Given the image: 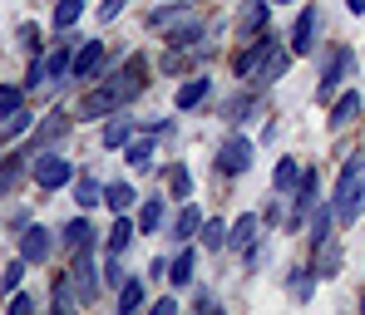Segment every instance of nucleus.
<instances>
[{
	"label": "nucleus",
	"instance_id": "obj_1",
	"mask_svg": "<svg viewBox=\"0 0 365 315\" xmlns=\"http://www.w3.org/2000/svg\"><path fill=\"white\" fill-rule=\"evenodd\" d=\"M148 89V60L143 55H128V60L104 79V84H94L84 99H79V119H109V114H119V109H128L138 94Z\"/></svg>",
	"mask_w": 365,
	"mask_h": 315
},
{
	"label": "nucleus",
	"instance_id": "obj_2",
	"mask_svg": "<svg viewBox=\"0 0 365 315\" xmlns=\"http://www.w3.org/2000/svg\"><path fill=\"white\" fill-rule=\"evenodd\" d=\"M365 207V158H346L341 168V183H336V197H331V217L341 227H351Z\"/></svg>",
	"mask_w": 365,
	"mask_h": 315
},
{
	"label": "nucleus",
	"instance_id": "obj_3",
	"mask_svg": "<svg viewBox=\"0 0 365 315\" xmlns=\"http://www.w3.org/2000/svg\"><path fill=\"white\" fill-rule=\"evenodd\" d=\"M30 178H35V188L60 192V188L74 183V163H69L64 153H55V148H45V153H35V158H30Z\"/></svg>",
	"mask_w": 365,
	"mask_h": 315
},
{
	"label": "nucleus",
	"instance_id": "obj_4",
	"mask_svg": "<svg viewBox=\"0 0 365 315\" xmlns=\"http://www.w3.org/2000/svg\"><path fill=\"white\" fill-rule=\"evenodd\" d=\"M272 50H282V45H277V35H272V30H257V35H252V45H247V50H237V60H232V74L252 84V74H257L262 64L272 60Z\"/></svg>",
	"mask_w": 365,
	"mask_h": 315
},
{
	"label": "nucleus",
	"instance_id": "obj_5",
	"mask_svg": "<svg viewBox=\"0 0 365 315\" xmlns=\"http://www.w3.org/2000/svg\"><path fill=\"white\" fill-rule=\"evenodd\" d=\"M212 168H217L222 178H242L247 168H252V138H242V133H232V138H222V148H217V158H212Z\"/></svg>",
	"mask_w": 365,
	"mask_h": 315
},
{
	"label": "nucleus",
	"instance_id": "obj_6",
	"mask_svg": "<svg viewBox=\"0 0 365 315\" xmlns=\"http://www.w3.org/2000/svg\"><path fill=\"white\" fill-rule=\"evenodd\" d=\"M69 281H74V296H79L84 306H94V301H99V271H94V247H79V252H74Z\"/></svg>",
	"mask_w": 365,
	"mask_h": 315
},
{
	"label": "nucleus",
	"instance_id": "obj_7",
	"mask_svg": "<svg viewBox=\"0 0 365 315\" xmlns=\"http://www.w3.org/2000/svg\"><path fill=\"white\" fill-rule=\"evenodd\" d=\"M69 124H74V119H69L64 109H55V114H45V124H35V138H30V148H25V153L35 158V153L55 148L60 138H69Z\"/></svg>",
	"mask_w": 365,
	"mask_h": 315
},
{
	"label": "nucleus",
	"instance_id": "obj_8",
	"mask_svg": "<svg viewBox=\"0 0 365 315\" xmlns=\"http://www.w3.org/2000/svg\"><path fill=\"white\" fill-rule=\"evenodd\" d=\"M316 188H321V183H316V168H306L302 178H297V188H292V192H297V197H292V217H287L292 232L311 217V207H316Z\"/></svg>",
	"mask_w": 365,
	"mask_h": 315
},
{
	"label": "nucleus",
	"instance_id": "obj_9",
	"mask_svg": "<svg viewBox=\"0 0 365 315\" xmlns=\"http://www.w3.org/2000/svg\"><path fill=\"white\" fill-rule=\"evenodd\" d=\"M351 64H356L351 50H336V55L326 60V74H321V89H316V94H321V99H336V89H341V79L351 74Z\"/></svg>",
	"mask_w": 365,
	"mask_h": 315
},
{
	"label": "nucleus",
	"instance_id": "obj_10",
	"mask_svg": "<svg viewBox=\"0 0 365 315\" xmlns=\"http://www.w3.org/2000/svg\"><path fill=\"white\" fill-rule=\"evenodd\" d=\"M50 252H55V237H50L45 227H25V237H20V256H25V266L50 261Z\"/></svg>",
	"mask_w": 365,
	"mask_h": 315
},
{
	"label": "nucleus",
	"instance_id": "obj_11",
	"mask_svg": "<svg viewBox=\"0 0 365 315\" xmlns=\"http://www.w3.org/2000/svg\"><path fill=\"white\" fill-rule=\"evenodd\" d=\"M341 261H346V252L336 247V237H326V242H316V261H311V271H316V281H331V276H341Z\"/></svg>",
	"mask_w": 365,
	"mask_h": 315
},
{
	"label": "nucleus",
	"instance_id": "obj_12",
	"mask_svg": "<svg viewBox=\"0 0 365 315\" xmlns=\"http://www.w3.org/2000/svg\"><path fill=\"white\" fill-rule=\"evenodd\" d=\"M99 64H104V40H89L84 50H74L69 74H74V79H94V74H99Z\"/></svg>",
	"mask_w": 365,
	"mask_h": 315
},
{
	"label": "nucleus",
	"instance_id": "obj_13",
	"mask_svg": "<svg viewBox=\"0 0 365 315\" xmlns=\"http://www.w3.org/2000/svg\"><path fill=\"white\" fill-rule=\"evenodd\" d=\"M356 119H361V94H356V89H346V94H341V99L331 104V119H326V124L341 133V128H351Z\"/></svg>",
	"mask_w": 365,
	"mask_h": 315
},
{
	"label": "nucleus",
	"instance_id": "obj_14",
	"mask_svg": "<svg viewBox=\"0 0 365 315\" xmlns=\"http://www.w3.org/2000/svg\"><path fill=\"white\" fill-rule=\"evenodd\" d=\"M202 35H207V25L187 15V20H178V25H173V30H168L163 40H168V50H192V45H197Z\"/></svg>",
	"mask_w": 365,
	"mask_h": 315
},
{
	"label": "nucleus",
	"instance_id": "obj_15",
	"mask_svg": "<svg viewBox=\"0 0 365 315\" xmlns=\"http://www.w3.org/2000/svg\"><path fill=\"white\" fill-rule=\"evenodd\" d=\"M311 35H316V5H306L302 20L292 25V40H287V45H292V55H311V45H316Z\"/></svg>",
	"mask_w": 365,
	"mask_h": 315
},
{
	"label": "nucleus",
	"instance_id": "obj_16",
	"mask_svg": "<svg viewBox=\"0 0 365 315\" xmlns=\"http://www.w3.org/2000/svg\"><path fill=\"white\" fill-rule=\"evenodd\" d=\"M257 232H262V217L247 212V217H237V222L227 227V247H232V252H247V247L257 242Z\"/></svg>",
	"mask_w": 365,
	"mask_h": 315
},
{
	"label": "nucleus",
	"instance_id": "obj_17",
	"mask_svg": "<svg viewBox=\"0 0 365 315\" xmlns=\"http://www.w3.org/2000/svg\"><path fill=\"white\" fill-rule=\"evenodd\" d=\"M207 94H212V84H207L202 74H192V79H182V84H178V94H173V104H178V109H197V104H202Z\"/></svg>",
	"mask_w": 365,
	"mask_h": 315
},
{
	"label": "nucleus",
	"instance_id": "obj_18",
	"mask_svg": "<svg viewBox=\"0 0 365 315\" xmlns=\"http://www.w3.org/2000/svg\"><path fill=\"white\" fill-rule=\"evenodd\" d=\"M123 163H128L133 173H153V143H148V138H128V143H123Z\"/></svg>",
	"mask_w": 365,
	"mask_h": 315
},
{
	"label": "nucleus",
	"instance_id": "obj_19",
	"mask_svg": "<svg viewBox=\"0 0 365 315\" xmlns=\"http://www.w3.org/2000/svg\"><path fill=\"white\" fill-rule=\"evenodd\" d=\"M60 242H64V252L74 256V252H79V247H94V227H89L84 217H74V222H64Z\"/></svg>",
	"mask_w": 365,
	"mask_h": 315
},
{
	"label": "nucleus",
	"instance_id": "obj_20",
	"mask_svg": "<svg viewBox=\"0 0 365 315\" xmlns=\"http://www.w3.org/2000/svg\"><path fill=\"white\" fill-rule=\"evenodd\" d=\"M133 237H138V222H128V217H114V227H109V242H104V247H109V252L119 256V252H128V247H133Z\"/></svg>",
	"mask_w": 365,
	"mask_h": 315
},
{
	"label": "nucleus",
	"instance_id": "obj_21",
	"mask_svg": "<svg viewBox=\"0 0 365 315\" xmlns=\"http://www.w3.org/2000/svg\"><path fill=\"white\" fill-rule=\"evenodd\" d=\"M25 163H30V153H25V148H20V153H10V158H0V197L25 178Z\"/></svg>",
	"mask_w": 365,
	"mask_h": 315
},
{
	"label": "nucleus",
	"instance_id": "obj_22",
	"mask_svg": "<svg viewBox=\"0 0 365 315\" xmlns=\"http://www.w3.org/2000/svg\"><path fill=\"white\" fill-rule=\"evenodd\" d=\"M287 64H292V50H272V60L252 74V84H262V89H267V84H277V79L287 74Z\"/></svg>",
	"mask_w": 365,
	"mask_h": 315
},
{
	"label": "nucleus",
	"instance_id": "obj_23",
	"mask_svg": "<svg viewBox=\"0 0 365 315\" xmlns=\"http://www.w3.org/2000/svg\"><path fill=\"white\" fill-rule=\"evenodd\" d=\"M69 40H74V35L64 30V45H60V50H55V55H50V60H45V79H50V84L69 74V60H74V50H69Z\"/></svg>",
	"mask_w": 365,
	"mask_h": 315
},
{
	"label": "nucleus",
	"instance_id": "obj_24",
	"mask_svg": "<svg viewBox=\"0 0 365 315\" xmlns=\"http://www.w3.org/2000/svg\"><path fill=\"white\" fill-rule=\"evenodd\" d=\"M197 227H202V212H197L192 202H182V212L173 217V237H178V242H187V237H197Z\"/></svg>",
	"mask_w": 365,
	"mask_h": 315
},
{
	"label": "nucleus",
	"instance_id": "obj_25",
	"mask_svg": "<svg viewBox=\"0 0 365 315\" xmlns=\"http://www.w3.org/2000/svg\"><path fill=\"white\" fill-rule=\"evenodd\" d=\"M192 266H197V256H192V247H182V252L168 261V281H173V286H187V281H192Z\"/></svg>",
	"mask_w": 365,
	"mask_h": 315
},
{
	"label": "nucleus",
	"instance_id": "obj_26",
	"mask_svg": "<svg viewBox=\"0 0 365 315\" xmlns=\"http://www.w3.org/2000/svg\"><path fill=\"white\" fill-rule=\"evenodd\" d=\"M197 242H202L207 252H222V247H227V222H217V217L202 222V227H197Z\"/></svg>",
	"mask_w": 365,
	"mask_h": 315
},
{
	"label": "nucleus",
	"instance_id": "obj_27",
	"mask_svg": "<svg viewBox=\"0 0 365 315\" xmlns=\"http://www.w3.org/2000/svg\"><path fill=\"white\" fill-rule=\"evenodd\" d=\"M297 178H302V163H297V158H282V163H277V173H272V188H277V192H292V188H297Z\"/></svg>",
	"mask_w": 365,
	"mask_h": 315
},
{
	"label": "nucleus",
	"instance_id": "obj_28",
	"mask_svg": "<svg viewBox=\"0 0 365 315\" xmlns=\"http://www.w3.org/2000/svg\"><path fill=\"white\" fill-rule=\"evenodd\" d=\"M104 202H109V212H128V207L138 202V192L128 188V183H109V188H104Z\"/></svg>",
	"mask_w": 365,
	"mask_h": 315
},
{
	"label": "nucleus",
	"instance_id": "obj_29",
	"mask_svg": "<svg viewBox=\"0 0 365 315\" xmlns=\"http://www.w3.org/2000/svg\"><path fill=\"white\" fill-rule=\"evenodd\" d=\"M158 227H163V202H158V197H148V202L138 207V232L148 237V232H158Z\"/></svg>",
	"mask_w": 365,
	"mask_h": 315
},
{
	"label": "nucleus",
	"instance_id": "obj_30",
	"mask_svg": "<svg viewBox=\"0 0 365 315\" xmlns=\"http://www.w3.org/2000/svg\"><path fill=\"white\" fill-rule=\"evenodd\" d=\"M287 291H292L297 301H311V291H316V271H311V266H297L292 281H287Z\"/></svg>",
	"mask_w": 365,
	"mask_h": 315
},
{
	"label": "nucleus",
	"instance_id": "obj_31",
	"mask_svg": "<svg viewBox=\"0 0 365 315\" xmlns=\"http://www.w3.org/2000/svg\"><path fill=\"white\" fill-rule=\"evenodd\" d=\"M138 306H143V281H138V276H128V281L119 286V311L133 315Z\"/></svg>",
	"mask_w": 365,
	"mask_h": 315
},
{
	"label": "nucleus",
	"instance_id": "obj_32",
	"mask_svg": "<svg viewBox=\"0 0 365 315\" xmlns=\"http://www.w3.org/2000/svg\"><path fill=\"white\" fill-rule=\"evenodd\" d=\"M79 15H84V0H60V5H55V30H74V25H79Z\"/></svg>",
	"mask_w": 365,
	"mask_h": 315
},
{
	"label": "nucleus",
	"instance_id": "obj_33",
	"mask_svg": "<svg viewBox=\"0 0 365 315\" xmlns=\"http://www.w3.org/2000/svg\"><path fill=\"white\" fill-rule=\"evenodd\" d=\"M267 15H272V0H252L242 15V30L247 35H257V30H267Z\"/></svg>",
	"mask_w": 365,
	"mask_h": 315
},
{
	"label": "nucleus",
	"instance_id": "obj_34",
	"mask_svg": "<svg viewBox=\"0 0 365 315\" xmlns=\"http://www.w3.org/2000/svg\"><path fill=\"white\" fill-rule=\"evenodd\" d=\"M128 138H133V124H128V119H114V114H109V124H104V148H123Z\"/></svg>",
	"mask_w": 365,
	"mask_h": 315
},
{
	"label": "nucleus",
	"instance_id": "obj_35",
	"mask_svg": "<svg viewBox=\"0 0 365 315\" xmlns=\"http://www.w3.org/2000/svg\"><path fill=\"white\" fill-rule=\"evenodd\" d=\"M331 227H336L331 207H311V247H316V242H326V237H331Z\"/></svg>",
	"mask_w": 365,
	"mask_h": 315
},
{
	"label": "nucleus",
	"instance_id": "obj_36",
	"mask_svg": "<svg viewBox=\"0 0 365 315\" xmlns=\"http://www.w3.org/2000/svg\"><path fill=\"white\" fill-rule=\"evenodd\" d=\"M15 109H25V84H0V119H10Z\"/></svg>",
	"mask_w": 365,
	"mask_h": 315
},
{
	"label": "nucleus",
	"instance_id": "obj_37",
	"mask_svg": "<svg viewBox=\"0 0 365 315\" xmlns=\"http://www.w3.org/2000/svg\"><path fill=\"white\" fill-rule=\"evenodd\" d=\"M0 133H5V143H10V138H20V133H35V114H30V109H15V114H10V124L0 128Z\"/></svg>",
	"mask_w": 365,
	"mask_h": 315
},
{
	"label": "nucleus",
	"instance_id": "obj_38",
	"mask_svg": "<svg viewBox=\"0 0 365 315\" xmlns=\"http://www.w3.org/2000/svg\"><path fill=\"white\" fill-rule=\"evenodd\" d=\"M74 202H79V207H99V202H104V188H99L94 178H79V183H74Z\"/></svg>",
	"mask_w": 365,
	"mask_h": 315
},
{
	"label": "nucleus",
	"instance_id": "obj_39",
	"mask_svg": "<svg viewBox=\"0 0 365 315\" xmlns=\"http://www.w3.org/2000/svg\"><path fill=\"white\" fill-rule=\"evenodd\" d=\"M50 306H55V311H69V306H74V281H69V276H55V291H50Z\"/></svg>",
	"mask_w": 365,
	"mask_h": 315
},
{
	"label": "nucleus",
	"instance_id": "obj_40",
	"mask_svg": "<svg viewBox=\"0 0 365 315\" xmlns=\"http://www.w3.org/2000/svg\"><path fill=\"white\" fill-rule=\"evenodd\" d=\"M252 109H257V104H252V94H237V99H227V104H222V119H227V124H242Z\"/></svg>",
	"mask_w": 365,
	"mask_h": 315
},
{
	"label": "nucleus",
	"instance_id": "obj_41",
	"mask_svg": "<svg viewBox=\"0 0 365 315\" xmlns=\"http://www.w3.org/2000/svg\"><path fill=\"white\" fill-rule=\"evenodd\" d=\"M168 192L173 197H192V173L187 168H168Z\"/></svg>",
	"mask_w": 365,
	"mask_h": 315
},
{
	"label": "nucleus",
	"instance_id": "obj_42",
	"mask_svg": "<svg viewBox=\"0 0 365 315\" xmlns=\"http://www.w3.org/2000/svg\"><path fill=\"white\" fill-rule=\"evenodd\" d=\"M20 281H25V256H15V261L5 266V276H0V286H5V291H15Z\"/></svg>",
	"mask_w": 365,
	"mask_h": 315
},
{
	"label": "nucleus",
	"instance_id": "obj_43",
	"mask_svg": "<svg viewBox=\"0 0 365 315\" xmlns=\"http://www.w3.org/2000/svg\"><path fill=\"white\" fill-rule=\"evenodd\" d=\"M40 84H50V79H45V60H40V55H30V69H25V89H40Z\"/></svg>",
	"mask_w": 365,
	"mask_h": 315
},
{
	"label": "nucleus",
	"instance_id": "obj_44",
	"mask_svg": "<svg viewBox=\"0 0 365 315\" xmlns=\"http://www.w3.org/2000/svg\"><path fill=\"white\" fill-rule=\"evenodd\" d=\"M128 276H123V266L114 261V252H109V261H104V286H123Z\"/></svg>",
	"mask_w": 365,
	"mask_h": 315
},
{
	"label": "nucleus",
	"instance_id": "obj_45",
	"mask_svg": "<svg viewBox=\"0 0 365 315\" xmlns=\"http://www.w3.org/2000/svg\"><path fill=\"white\" fill-rule=\"evenodd\" d=\"M20 45H25V55H40V25H25L20 30Z\"/></svg>",
	"mask_w": 365,
	"mask_h": 315
},
{
	"label": "nucleus",
	"instance_id": "obj_46",
	"mask_svg": "<svg viewBox=\"0 0 365 315\" xmlns=\"http://www.w3.org/2000/svg\"><path fill=\"white\" fill-rule=\"evenodd\" d=\"M182 5H187V0H178V5H163V10H153L148 20H153V25H168V20H178V15H182Z\"/></svg>",
	"mask_w": 365,
	"mask_h": 315
},
{
	"label": "nucleus",
	"instance_id": "obj_47",
	"mask_svg": "<svg viewBox=\"0 0 365 315\" xmlns=\"http://www.w3.org/2000/svg\"><path fill=\"white\" fill-rule=\"evenodd\" d=\"M35 311V296H20V291H15V296H10V315H30Z\"/></svg>",
	"mask_w": 365,
	"mask_h": 315
},
{
	"label": "nucleus",
	"instance_id": "obj_48",
	"mask_svg": "<svg viewBox=\"0 0 365 315\" xmlns=\"http://www.w3.org/2000/svg\"><path fill=\"white\" fill-rule=\"evenodd\" d=\"M163 69H168V74H187V55H182V50H173V55L163 60Z\"/></svg>",
	"mask_w": 365,
	"mask_h": 315
},
{
	"label": "nucleus",
	"instance_id": "obj_49",
	"mask_svg": "<svg viewBox=\"0 0 365 315\" xmlns=\"http://www.w3.org/2000/svg\"><path fill=\"white\" fill-rule=\"evenodd\" d=\"M148 311H153V315H173V311H178V301H173V296H158Z\"/></svg>",
	"mask_w": 365,
	"mask_h": 315
},
{
	"label": "nucleus",
	"instance_id": "obj_50",
	"mask_svg": "<svg viewBox=\"0 0 365 315\" xmlns=\"http://www.w3.org/2000/svg\"><path fill=\"white\" fill-rule=\"evenodd\" d=\"M119 10H123V0H104V5H99V20H114Z\"/></svg>",
	"mask_w": 365,
	"mask_h": 315
},
{
	"label": "nucleus",
	"instance_id": "obj_51",
	"mask_svg": "<svg viewBox=\"0 0 365 315\" xmlns=\"http://www.w3.org/2000/svg\"><path fill=\"white\" fill-rule=\"evenodd\" d=\"M346 10H351V15H365V0H346Z\"/></svg>",
	"mask_w": 365,
	"mask_h": 315
},
{
	"label": "nucleus",
	"instance_id": "obj_52",
	"mask_svg": "<svg viewBox=\"0 0 365 315\" xmlns=\"http://www.w3.org/2000/svg\"><path fill=\"white\" fill-rule=\"evenodd\" d=\"M361 311H365V291H361Z\"/></svg>",
	"mask_w": 365,
	"mask_h": 315
},
{
	"label": "nucleus",
	"instance_id": "obj_53",
	"mask_svg": "<svg viewBox=\"0 0 365 315\" xmlns=\"http://www.w3.org/2000/svg\"><path fill=\"white\" fill-rule=\"evenodd\" d=\"M272 5H287V0H272Z\"/></svg>",
	"mask_w": 365,
	"mask_h": 315
}]
</instances>
